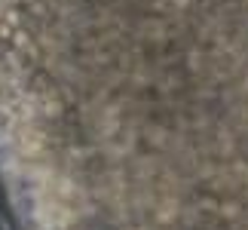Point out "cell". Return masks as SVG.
Returning <instances> with one entry per match:
<instances>
[]
</instances>
